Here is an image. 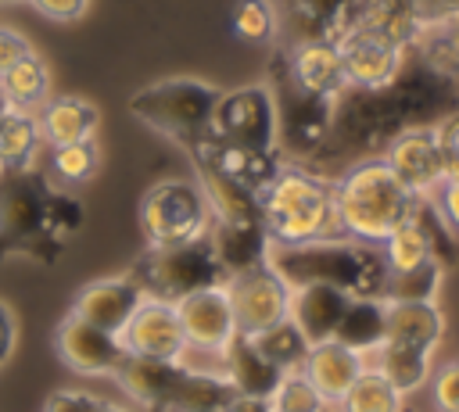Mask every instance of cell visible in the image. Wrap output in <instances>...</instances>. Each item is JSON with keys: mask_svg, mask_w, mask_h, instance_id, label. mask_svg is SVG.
Returning a JSON list of instances; mask_svg holds the SVG:
<instances>
[{"mask_svg": "<svg viewBox=\"0 0 459 412\" xmlns=\"http://www.w3.org/2000/svg\"><path fill=\"white\" fill-rule=\"evenodd\" d=\"M455 107H459L455 79L434 72L427 61L409 54L405 68L387 86H377V90L344 86L333 97L326 143L308 161V168L326 176L355 161L380 158L398 133L412 125H437Z\"/></svg>", "mask_w": 459, "mask_h": 412, "instance_id": "6da1fadb", "label": "cell"}, {"mask_svg": "<svg viewBox=\"0 0 459 412\" xmlns=\"http://www.w3.org/2000/svg\"><path fill=\"white\" fill-rule=\"evenodd\" d=\"M262 226L269 244H312L344 236L333 208V183L308 165H280V172L258 190Z\"/></svg>", "mask_w": 459, "mask_h": 412, "instance_id": "7a4b0ae2", "label": "cell"}, {"mask_svg": "<svg viewBox=\"0 0 459 412\" xmlns=\"http://www.w3.org/2000/svg\"><path fill=\"white\" fill-rule=\"evenodd\" d=\"M265 262L290 287L326 283V287L344 290L348 297H384L387 265H384V254L377 244H362V240H348V236L290 244V247L269 244Z\"/></svg>", "mask_w": 459, "mask_h": 412, "instance_id": "3957f363", "label": "cell"}, {"mask_svg": "<svg viewBox=\"0 0 459 412\" xmlns=\"http://www.w3.org/2000/svg\"><path fill=\"white\" fill-rule=\"evenodd\" d=\"M333 183V208L337 226L348 240L384 244V236L412 211L416 197L394 179L384 158H366L337 172Z\"/></svg>", "mask_w": 459, "mask_h": 412, "instance_id": "277c9868", "label": "cell"}, {"mask_svg": "<svg viewBox=\"0 0 459 412\" xmlns=\"http://www.w3.org/2000/svg\"><path fill=\"white\" fill-rule=\"evenodd\" d=\"M219 93L222 90H215L201 79H161V82L136 90L129 100V111L154 133L186 147L212 129Z\"/></svg>", "mask_w": 459, "mask_h": 412, "instance_id": "5b68a950", "label": "cell"}, {"mask_svg": "<svg viewBox=\"0 0 459 412\" xmlns=\"http://www.w3.org/2000/svg\"><path fill=\"white\" fill-rule=\"evenodd\" d=\"M50 186L32 172H4L0 190V258L4 254H36L54 258L61 236L50 226Z\"/></svg>", "mask_w": 459, "mask_h": 412, "instance_id": "8992f818", "label": "cell"}, {"mask_svg": "<svg viewBox=\"0 0 459 412\" xmlns=\"http://www.w3.org/2000/svg\"><path fill=\"white\" fill-rule=\"evenodd\" d=\"M129 276L140 283L147 297H161L172 305L194 290H204L226 279L208 236L172 244V247H147Z\"/></svg>", "mask_w": 459, "mask_h": 412, "instance_id": "52a82bcc", "label": "cell"}, {"mask_svg": "<svg viewBox=\"0 0 459 412\" xmlns=\"http://www.w3.org/2000/svg\"><path fill=\"white\" fill-rule=\"evenodd\" d=\"M273 104H276V150L298 165H308L330 133L333 100L301 90L283 64H273Z\"/></svg>", "mask_w": 459, "mask_h": 412, "instance_id": "ba28073f", "label": "cell"}, {"mask_svg": "<svg viewBox=\"0 0 459 412\" xmlns=\"http://www.w3.org/2000/svg\"><path fill=\"white\" fill-rule=\"evenodd\" d=\"M140 229L147 247H172L212 229V208L201 183L190 179H161L140 201Z\"/></svg>", "mask_w": 459, "mask_h": 412, "instance_id": "9c48e42d", "label": "cell"}, {"mask_svg": "<svg viewBox=\"0 0 459 412\" xmlns=\"http://www.w3.org/2000/svg\"><path fill=\"white\" fill-rule=\"evenodd\" d=\"M219 143L237 147V150H255L269 154L276 150V104L273 90L255 82V86H237L230 93H219L212 129Z\"/></svg>", "mask_w": 459, "mask_h": 412, "instance_id": "30bf717a", "label": "cell"}, {"mask_svg": "<svg viewBox=\"0 0 459 412\" xmlns=\"http://www.w3.org/2000/svg\"><path fill=\"white\" fill-rule=\"evenodd\" d=\"M222 283H226L230 305L237 315V333H244V337H255V333L283 322L290 312V283L269 262L233 272Z\"/></svg>", "mask_w": 459, "mask_h": 412, "instance_id": "8fae6325", "label": "cell"}, {"mask_svg": "<svg viewBox=\"0 0 459 412\" xmlns=\"http://www.w3.org/2000/svg\"><path fill=\"white\" fill-rule=\"evenodd\" d=\"M380 158L412 197H434V190L445 183V158H441L437 125H412V129L398 133L384 147Z\"/></svg>", "mask_w": 459, "mask_h": 412, "instance_id": "7c38bea8", "label": "cell"}, {"mask_svg": "<svg viewBox=\"0 0 459 412\" xmlns=\"http://www.w3.org/2000/svg\"><path fill=\"white\" fill-rule=\"evenodd\" d=\"M276 11L280 47L330 39L337 43L355 18L359 0H269Z\"/></svg>", "mask_w": 459, "mask_h": 412, "instance_id": "4fadbf2b", "label": "cell"}, {"mask_svg": "<svg viewBox=\"0 0 459 412\" xmlns=\"http://www.w3.org/2000/svg\"><path fill=\"white\" fill-rule=\"evenodd\" d=\"M118 340H122L126 355L165 358V362H179V355L186 348L179 312L172 301H161V297H143L140 308L122 326Z\"/></svg>", "mask_w": 459, "mask_h": 412, "instance_id": "5bb4252c", "label": "cell"}, {"mask_svg": "<svg viewBox=\"0 0 459 412\" xmlns=\"http://www.w3.org/2000/svg\"><path fill=\"white\" fill-rule=\"evenodd\" d=\"M337 50H341V64H344V79L348 86H362V90H377V86H387L409 61V47H398L377 32H366V29H348L341 39H337Z\"/></svg>", "mask_w": 459, "mask_h": 412, "instance_id": "9a60e30c", "label": "cell"}, {"mask_svg": "<svg viewBox=\"0 0 459 412\" xmlns=\"http://www.w3.org/2000/svg\"><path fill=\"white\" fill-rule=\"evenodd\" d=\"M183 337L190 348H208V351H226V344L237 337V315L226 294V283L194 290L176 301Z\"/></svg>", "mask_w": 459, "mask_h": 412, "instance_id": "2e32d148", "label": "cell"}, {"mask_svg": "<svg viewBox=\"0 0 459 412\" xmlns=\"http://www.w3.org/2000/svg\"><path fill=\"white\" fill-rule=\"evenodd\" d=\"M57 355L68 369L82 373V376H100V373H115L118 362L126 358V348L115 333L79 319V315H65V322L57 326Z\"/></svg>", "mask_w": 459, "mask_h": 412, "instance_id": "e0dca14e", "label": "cell"}, {"mask_svg": "<svg viewBox=\"0 0 459 412\" xmlns=\"http://www.w3.org/2000/svg\"><path fill=\"white\" fill-rule=\"evenodd\" d=\"M276 61L283 64V72L308 93L316 97H337L348 79H344V64H341V50L330 39H312V43H294V47H280Z\"/></svg>", "mask_w": 459, "mask_h": 412, "instance_id": "ac0fdd59", "label": "cell"}, {"mask_svg": "<svg viewBox=\"0 0 459 412\" xmlns=\"http://www.w3.org/2000/svg\"><path fill=\"white\" fill-rule=\"evenodd\" d=\"M147 294L140 290V283L133 276H111V279H93L79 290L75 305H72V315L108 330V333H122V326L129 322V315L140 308Z\"/></svg>", "mask_w": 459, "mask_h": 412, "instance_id": "d6986e66", "label": "cell"}, {"mask_svg": "<svg viewBox=\"0 0 459 412\" xmlns=\"http://www.w3.org/2000/svg\"><path fill=\"white\" fill-rule=\"evenodd\" d=\"M366 369V355L344 348L341 340H319L308 348L301 373L308 376V383L323 394L326 405H337L344 398V391L359 380V373Z\"/></svg>", "mask_w": 459, "mask_h": 412, "instance_id": "ffe728a7", "label": "cell"}, {"mask_svg": "<svg viewBox=\"0 0 459 412\" xmlns=\"http://www.w3.org/2000/svg\"><path fill=\"white\" fill-rule=\"evenodd\" d=\"M344 305H348V294L337 290V287H326V283L290 287V312H287V319L301 330V337L308 344H319V340H333L337 322L344 315Z\"/></svg>", "mask_w": 459, "mask_h": 412, "instance_id": "44dd1931", "label": "cell"}, {"mask_svg": "<svg viewBox=\"0 0 459 412\" xmlns=\"http://www.w3.org/2000/svg\"><path fill=\"white\" fill-rule=\"evenodd\" d=\"M179 362H165V358H140V355H126L115 369V380L122 383V391L151 408V412H165V401L172 394V383L179 376Z\"/></svg>", "mask_w": 459, "mask_h": 412, "instance_id": "7402d4cb", "label": "cell"}, {"mask_svg": "<svg viewBox=\"0 0 459 412\" xmlns=\"http://www.w3.org/2000/svg\"><path fill=\"white\" fill-rule=\"evenodd\" d=\"M208 240H212V251H215L226 276L244 272L251 265H262L269 258V236H265L262 222H219V219H212Z\"/></svg>", "mask_w": 459, "mask_h": 412, "instance_id": "603a6c76", "label": "cell"}, {"mask_svg": "<svg viewBox=\"0 0 459 412\" xmlns=\"http://www.w3.org/2000/svg\"><path fill=\"white\" fill-rule=\"evenodd\" d=\"M222 376L230 380V387H233L237 394L269 398V394L276 391V383H280L283 373L255 348L251 337L237 333V337L226 344V351H222Z\"/></svg>", "mask_w": 459, "mask_h": 412, "instance_id": "cb8c5ba5", "label": "cell"}, {"mask_svg": "<svg viewBox=\"0 0 459 412\" xmlns=\"http://www.w3.org/2000/svg\"><path fill=\"white\" fill-rule=\"evenodd\" d=\"M36 122H39V136L47 147H65V143L93 140L100 115L82 97H54V100H43Z\"/></svg>", "mask_w": 459, "mask_h": 412, "instance_id": "d4e9b609", "label": "cell"}, {"mask_svg": "<svg viewBox=\"0 0 459 412\" xmlns=\"http://www.w3.org/2000/svg\"><path fill=\"white\" fill-rule=\"evenodd\" d=\"M445 337V319L434 301H387V333L384 340L434 351Z\"/></svg>", "mask_w": 459, "mask_h": 412, "instance_id": "484cf974", "label": "cell"}, {"mask_svg": "<svg viewBox=\"0 0 459 412\" xmlns=\"http://www.w3.org/2000/svg\"><path fill=\"white\" fill-rule=\"evenodd\" d=\"M387 333V301L384 297H348L333 340L359 355H373Z\"/></svg>", "mask_w": 459, "mask_h": 412, "instance_id": "4316f807", "label": "cell"}, {"mask_svg": "<svg viewBox=\"0 0 459 412\" xmlns=\"http://www.w3.org/2000/svg\"><path fill=\"white\" fill-rule=\"evenodd\" d=\"M237 398L226 376L219 373H197V369H179L172 394L165 401V412H226V405Z\"/></svg>", "mask_w": 459, "mask_h": 412, "instance_id": "83f0119b", "label": "cell"}, {"mask_svg": "<svg viewBox=\"0 0 459 412\" xmlns=\"http://www.w3.org/2000/svg\"><path fill=\"white\" fill-rule=\"evenodd\" d=\"M430 355L434 351H420V348H409V344L384 340L373 351V369L384 373L387 383L398 394H409V391H416V387H423L430 380Z\"/></svg>", "mask_w": 459, "mask_h": 412, "instance_id": "f1b7e54d", "label": "cell"}, {"mask_svg": "<svg viewBox=\"0 0 459 412\" xmlns=\"http://www.w3.org/2000/svg\"><path fill=\"white\" fill-rule=\"evenodd\" d=\"M43 136H39V122L32 111H11L0 122V176L4 172H22L36 161Z\"/></svg>", "mask_w": 459, "mask_h": 412, "instance_id": "f546056e", "label": "cell"}, {"mask_svg": "<svg viewBox=\"0 0 459 412\" xmlns=\"http://www.w3.org/2000/svg\"><path fill=\"white\" fill-rule=\"evenodd\" d=\"M0 90L4 97L11 100V107L18 111H32L47 100V90H50V72L43 64V57L36 50H29L22 61H14L4 75H0Z\"/></svg>", "mask_w": 459, "mask_h": 412, "instance_id": "4dcf8cb0", "label": "cell"}, {"mask_svg": "<svg viewBox=\"0 0 459 412\" xmlns=\"http://www.w3.org/2000/svg\"><path fill=\"white\" fill-rule=\"evenodd\" d=\"M402 398L384 373H377L373 365H366L359 373V380L344 391V398L333 405L337 412H402Z\"/></svg>", "mask_w": 459, "mask_h": 412, "instance_id": "1f68e13d", "label": "cell"}, {"mask_svg": "<svg viewBox=\"0 0 459 412\" xmlns=\"http://www.w3.org/2000/svg\"><path fill=\"white\" fill-rule=\"evenodd\" d=\"M251 340H255V348H258L280 373H294V369H301V362H305V355H308V348H312L290 319H283V322H276V326L255 333Z\"/></svg>", "mask_w": 459, "mask_h": 412, "instance_id": "d6a6232c", "label": "cell"}, {"mask_svg": "<svg viewBox=\"0 0 459 412\" xmlns=\"http://www.w3.org/2000/svg\"><path fill=\"white\" fill-rule=\"evenodd\" d=\"M441 283V262H427L409 272H387L384 301H434Z\"/></svg>", "mask_w": 459, "mask_h": 412, "instance_id": "836d02e7", "label": "cell"}, {"mask_svg": "<svg viewBox=\"0 0 459 412\" xmlns=\"http://www.w3.org/2000/svg\"><path fill=\"white\" fill-rule=\"evenodd\" d=\"M269 408H273V412H323L326 401H323V394L308 383V376H305L301 369H294V373H283V376H280L276 391L269 394Z\"/></svg>", "mask_w": 459, "mask_h": 412, "instance_id": "e575fe53", "label": "cell"}, {"mask_svg": "<svg viewBox=\"0 0 459 412\" xmlns=\"http://www.w3.org/2000/svg\"><path fill=\"white\" fill-rule=\"evenodd\" d=\"M50 168L57 179L65 183H82L97 172V143L93 140H79V143H65V147H50Z\"/></svg>", "mask_w": 459, "mask_h": 412, "instance_id": "d590c367", "label": "cell"}, {"mask_svg": "<svg viewBox=\"0 0 459 412\" xmlns=\"http://www.w3.org/2000/svg\"><path fill=\"white\" fill-rule=\"evenodd\" d=\"M233 32L247 43H265L276 36V11L269 0H240L233 7Z\"/></svg>", "mask_w": 459, "mask_h": 412, "instance_id": "8d00e7d4", "label": "cell"}, {"mask_svg": "<svg viewBox=\"0 0 459 412\" xmlns=\"http://www.w3.org/2000/svg\"><path fill=\"white\" fill-rule=\"evenodd\" d=\"M437 140H441V158H445V179L459 183V107L437 122Z\"/></svg>", "mask_w": 459, "mask_h": 412, "instance_id": "74e56055", "label": "cell"}, {"mask_svg": "<svg viewBox=\"0 0 459 412\" xmlns=\"http://www.w3.org/2000/svg\"><path fill=\"white\" fill-rule=\"evenodd\" d=\"M434 405L437 412H459V362L434 373Z\"/></svg>", "mask_w": 459, "mask_h": 412, "instance_id": "f35d334b", "label": "cell"}, {"mask_svg": "<svg viewBox=\"0 0 459 412\" xmlns=\"http://www.w3.org/2000/svg\"><path fill=\"white\" fill-rule=\"evenodd\" d=\"M416 18L427 25H441V21H455L459 18V0H409Z\"/></svg>", "mask_w": 459, "mask_h": 412, "instance_id": "ab89813d", "label": "cell"}, {"mask_svg": "<svg viewBox=\"0 0 459 412\" xmlns=\"http://www.w3.org/2000/svg\"><path fill=\"white\" fill-rule=\"evenodd\" d=\"M100 401L86 391H54L43 412H97Z\"/></svg>", "mask_w": 459, "mask_h": 412, "instance_id": "60d3db41", "label": "cell"}, {"mask_svg": "<svg viewBox=\"0 0 459 412\" xmlns=\"http://www.w3.org/2000/svg\"><path fill=\"white\" fill-rule=\"evenodd\" d=\"M434 208L437 215L445 219V226L452 233H459V183L455 179H445L437 190H434Z\"/></svg>", "mask_w": 459, "mask_h": 412, "instance_id": "b9f144b4", "label": "cell"}, {"mask_svg": "<svg viewBox=\"0 0 459 412\" xmlns=\"http://www.w3.org/2000/svg\"><path fill=\"white\" fill-rule=\"evenodd\" d=\"M43 18H50V21H75V18H82L86 14V7H90V0H29Z\"/></svg>", "mask_w": 459, "mask_h": 412, "instance_id": "7bdbcfd3", "label": "cell"}, {"mask_svg": "<svg viewBox=\"0 0 459 412\" xmlns=\"http://www.w3.org/2000/svg\"><path fill=\"white\" fill-rule=\"evenodd\" d=\"M29 50H32V43H29L22 32H14V29H4V25H0V75H4L14 61H22Z\"/></svg>", "mask_w": 459, "mask_h": 412, "instance_id": "ee69618b", "label": "cell"}, {"mask_svg": "<svg viewBox=\"0 0 459 412\" xmlns=\"http://www.w3.org/2000/svg\"><path fill=\"white\" fill-rule=\"evenodd\" d=\"M226 412H273V408H269V398H247V394H237V398L226 405Z\"/></svg>", "mask_w": 459, "mask_h": 412, "instance_id": "f6af8a7d", "label": "cell"}, {"mask_svg": "<svg viewBox=\"0 0 459 412\" xmlns=\"http://www.w3.org/2000/svg\"><path fill=\"white\" fill-rule=\"evenodd\" d=\"M11 337H14V322H11V312L0 305V358H4L7 348H11Z\"/></svg>", "mask_w": 459, "mask_h": 412, "instance_id": "bcb514c9", "label": "cell"}, {"mask_svg": "<svg viewBox=\"0 0 459 412\" xmlns=\"http://www.w3.org/2000/svg\"><path fill=\"white\" fill-rule=\"evenodd\" d=\"M11 111H14V107H11V100H7V97H4V90H0V122H4Z\"/></svg>", "mask_w": 459, "mask_h": 412, "instance_id": "7dc6e473", "label": "cell"}, {"mask_svg": "<svg viewBox=\"0 0 459 412\" xmlns=\"http://www.w3.org/2000/svg\"><path fill=\"white\" fill-rule=\"evenodd\" d=\"M97 412H126V408H118V405H108V401H100V408Z\"/></svg>", "mask_w": 459, "mask_h": 412, "instance_id": "c3c4849f", "label": "cell"}, {"mask_svg": "<svg viewBox=\"0 0 459 412\" xmlns=\"http://www.w3.org/2000/svg\"><path fill=\"white\" fill-rule=\"evenodd\" d=\"M323 412H337V408H330V405H326V408H323Z\"/></svg>", "mask_w": 459, "mask_h": 412, "instance_id": "681fc988", "label": "cell"}, {"mask_svg": "<svg viewBox=\"0 0 459 412\" xmlns=\"http://www.w3.org/2000/svg\"><path fill=\"white\" fill-rule=\"evenodd\" d=\"M0 4H14V0H0Z\"/></svg>", "mask_w": 459, "mask_h": 412, "instance_id": "f907efd6", "label": "cell"}]
</instances>
